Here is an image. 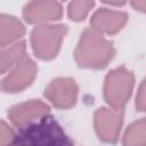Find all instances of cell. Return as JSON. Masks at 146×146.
Masks as SVG:
<instances>
[{"label":"cell","mask_w":146,"mask_h":146,"mask_svg":"<svg viewBox=\"0 0 146 146\" xmlns=\"http://www.w3.org/2000/svg\"><path fill=\"white\" fill-rule=\"evenodd\" d=\"M14 146H73L62 127L51 117L43 116L36 123L22 128L15 136Z\"/></svg>","instance_id":"6da1fadb"},{"label":"cell","mask_w":146,"mask_h":146,"mask_svg":"<svg viewBox=\"0 0 146 146\" xmlns=\"http://www.w3.org/2000/svg\"><path fill=\"white\" fill-rule=\"evenodd\" d=\"M113 43L94 29H87L79 41L74 56L78 64L87 68H103L114 57Z\"/></svg>","instance_id":"7a4b0ae2"},{"label":"cell","mask_w":146,"mask_h":146,"mask_svg":"<svg viewBox=\"0 0 146 146\" xmlns=\"http://www.w3.org/2000/svg\"><path fill=\"white\" fill-rule=\"evenodd\" d=\"M67 32L65 25H40L32 31L31 43L34 54L41 59L54 58Z\"/></svg>","instance_id":"3957f363"},{"label":"cell","mask_w":146,"mask_h":146,"mask_svg":"<svg viewBox=\"0 0 146 146\" xmlns=\"http://www.w3.org/2000/svg\"><path fill=\"white\" fill-rule=\"evenodd\" d=\"M133 88V75L124 67L111 71L105 79L104 95L114 110H122Z\"/></svg>","instance_id":"277c9868"},{"label":"cell","mask_w":146,"mask_h":146,"mask_svg":"<svg viewBox=\"0 0 146 146\" xmlns=\"http://www.w3.org/2000/svg\"><path fill=\"white\" fill-rule=\"evenodd\" d=\"M36 65L29 57H24L14 66L11 72L1 81L0 88L5 92H17L29 87L36 76Z\"/></svg>","instance_id":"5b68a950"},{"label":"cell","mask_w":146,"mask_h":146,"mask_svg":"<svg viewBox=\"0 0 146 146\" xmlns=\"http://www.w3.org/2000/svg\"><path fill=\"white\" fill-rule=\"evenodd\" d=\"M123 121L122 110L99 108L95 114V128L100 139L113 143L117 139Z\"/></svg>","instance_id":"8992f818"},{"label":"cell","mask_w":146,"mask_h":146,"mask_svg":"<svg viewBox=\"0 0 146 146\" xmlns=\"http://www.w3.org/2000/svg\"><path fill=\"white\" fill-rule=\"evenodd\" d=\"M46 97L58 108H70L75 104L78 86L73 79L58 78L44 91Z\"/></svg>","instance_id":"52a82bcc"},{"label":"cell","mask_w":146,"mask_h":146,"mask_svg":"<svg viewBox=\"0 0 146 146\" xmlns=\"http://www.w3.org/2000/svg\"><path fill=\"white\" fill-rule=\"evenodd\" d=\"M49 113V106L41 100H30L13 106L8 116L10 121L17 127H25L34 120H40Z\"/></svg>","instance_id":"ba28073f"},{"label":"cell","mask_w":146,"mask_h":146,"mask_svg":"<svg viewBox=\"0 0 146 146\" xmlns=\"http://www.w3.org/2000/svg\"><path fill=\"white\" fill-rule=\"evenodd\" d=\"M23 15L29 23L56 21L62 17V6L56 1H32L24 7Z\"/></svg>","instance_id":"9c48e42d"},{"label":"cell","mask_w":146,"mask_h":146,"mask_svg":"<svg viewBox=\"0 0 146 146\" xmlns=\"http://www.w3.org/2000/svg\"><path fill=\"white\" fill-rule=\"evenodd\" d=\"M127 19V14L122 11L103 8L94 14L91 18V25L92 29L99 33L105 32L108 34H114L125 25Z\"/></svg>","instance_id":"30bf717a"},{"label":"cell","mask_w":146,"mask_h":146,"mask_svg":"<svg viewBox=\"0 0 146 146\" xmlns=\"http://www.w3.org/2000/svg\"><path fill=\"white\" fill-rule=\"evenodd\" d=\"M25 29L14 16L0 15V46H8L23 36Z\"/></svg>","instance_id":"8fae6325"},{"label":"cell","mask_w":146,"mask_h":146,"mask_svg":"<svg viewBox=\"0 0 146 146\" xmlns=\"http://www.w3.org/2000/svg\"><path fill=\"white\" fill-rule=\"evenodd\" d=\"M25 42L18 41L9 46H0V74L18 64L25 56Z\"/></svg>","instance_id":"7c38bea8"},{"label":"cell","mask_w":146,"mask_h":146,"mask_svg":"<svg viewBox=\"0 0 146 146\" xmlns=\"http://www.w3.org/2000/svg\"><path fill=\"white\" fill-rule=\"evenodd\" d=\"M145 130H146V123L144 119L132 123L124 133L123 145L124 146H145Z\"/></svg>","instance_id":"4fadbf2b"},{"label":"cell","mask_w":146,"mask_h":146,"mask_svg":"<svg viewBox=\"0 0 146 146\" xmlns=\"http://www.w3.org/2000/svg\"><path fill=\"white\" fill-rule=\"evenodd\" d=\"M94 1H72L68 5V17L73 21H82L94 7Z\"/></svg>","instance_id":"5bb4252c"},{"label":"cell","mask_w":146,"mask_h":146,"mask_svg":"<svg viewBox=\"0 0 146 146\" xmlns=\"http://www.w3.org/2000/svg\"><path fill=\"white\" fill-rule=\"evenodd\" d=\"M15 135L9 125L0 121V146H10L14 144Z\"/></svg>","instance_id":"9a60e30c"},{"label":"cell","mask_w":146,"mask_h":146,"mask_svg":"<svg viewBox=\"0 0 146 146\" xmlns=\"http://www.w3.org/2000/svg\"><path fill=\"white\" fill-rule=\"evenodd\" d=\"M145 82H143L140 84V88H139V91L137 94V97H136V107L137 110L139 111H145V104H146V97H145Z\"/></svg>","instance_id":"2e32d148"},{"label":"cell","mask_w":146,"mask_h":146,"mask_svg":"<svg viewBox=\"0 0 146 146\" xmlns=\"http://www.w3.org/2000/svg\"><path fill=\"white\" fill-rule=\"evenodd\" d=\"M132 6L136 8V9H139L141 11L145 10V7H146V1L145 0H140V1H132L131 2Z\"/></svg>","instance_id":"e0dca14e"},{"label":"cell","mask_w":146,"mask_h":146,"mask_svg":"<svg viewBox=\"0 0 146 146\" xmlns=\"http://www.w3.org/2000/svg\"><path fill=\"white\" fill-rule=\"evenodd\" d=\"M10 146H14V144H13V145H10Z\"/></svg>","instance_id":"ac0fdd59"}]
</instances>
